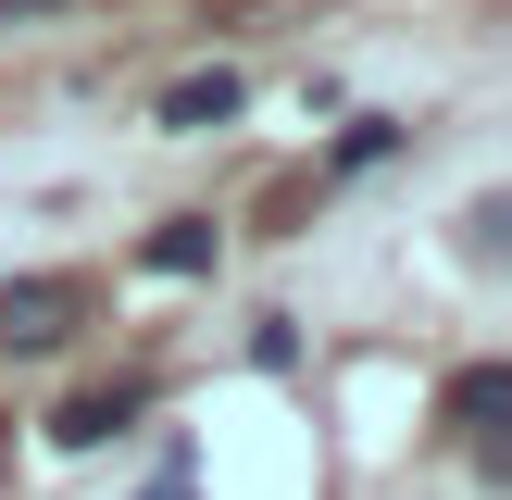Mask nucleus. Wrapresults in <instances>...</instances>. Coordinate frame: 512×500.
Listing matches in <instances>:
<instances>
[{"label":"nucleus","mask_w":512,"mask_h":500,"mask_svg":"<svg viewBox=\"0 0 512 500\" xmlns=\"http://www.w3.org/2000/svg\"><path fill=\"white\" fill-rule=\"evenodd\" d=\"M88 313V275H0V350H63Z\"/></svg>","instance_id":"nucleus-1"},{"label":"nucleus","mask_w":512,"mask_h":500,"mask_svg":"<svg viewBox=\"0 0 512 500\" xmlns=\"http://www.w3.org/2000/svg\"><path fill=\"white\" fill-rule=\"evenodd\" d=\"M138 500H200V488H188V450H163V463H150V488H138Z\"/></svg>","instance_id":"nucleus-7"},{"label":"nucleus","mask_w":512,"mask_h":500,"mask_svg":"<svg viewBox=\"0 0 512 500\" xmlns=\"http://www.w3.org/2000/svg\"><path fill=\"white\" fill-rule=\"evenodd\" d=\"M500 413H512V363H463V375H450V400H438V425H450V438H475V450H500Z\"/></svg>","instance_id":"nucleus-3"},{"label":"nucleus","mask_w":512,"mask_h":500,"mask_svg":"<svg viewBox=\"0 0 512 500\" xmlns=\"http://www.w3.org/2000/svg\"><path fill=\"white\" fill-rule=\"evenodd\" d=\"M150 275H213V213H175L150 238Z\"/></svg>","instance_id":"nucleus-5"},{"label":"nucleus","mask_w":512,"mask_h":500,"mask_svg":"<svg viewBox=\"0 0 512 500\" xmlns=\"http://www.w3.org/2000/svg\"><path fill=\"white\" fill-rule=\"evenodd\" d=\"M238 100H250V88H238L225 63H213V75H175V88H163V125H188V138H200V125H225Z\"/></svg>","instance_id":"nucleus-4"},{"label":"nucleus","mask_w":512,"mask_h":500,"mask_svg":"<svg viewBox=\"0 0 512 500\" xmlns=\"http://www.w3.org/2000/svg\"><path fill=\"white\" fill-rule=\"evenodd\" d=\"M138 413H150V388H138V375H113V388H75L63 413H50V450H100V438H125Z\"/></svg>","instance_id":"nucleus-2"},{"label":"nucleus","mask_w":512,"mask_h":500,"mask_svg":"<svg viewBox=\"0 0 512 500\" xmlns=\"http://www.w3.org/2000/svg\"><path fill=\"white\" fill-rule=\"evenodd\" d=\"M388 150H400V125H388V113H363V125H350V138H338V175H363V163H388Z\"/></svg>","instance_id":"nucleus-6"}]
</instances>
